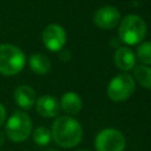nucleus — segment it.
<instances>
[{
	"mask_svg": "<svg viewBox=\"0 0 151 151\" xmlns=\"http://www.w3.org/2000/svg\"><path fill=\"white\" fill-rule=\"evenodd\" d=\"M35 109L40 116L45 118H53L58 116L60 111V104L54 97L44 94L35 100Z\"/></svg>",
	"mask_w": 151,
	"mask_h": 151,
	"instance_id": "nucleus-9",
	"label": "nucleus"
},
{
	"mask_svg": "<svg viewBox=\"0 0 151 151\" xmlns=\"http://www.w3.org/2000/svg\"><path fill=\"white\" fill-rule=\"evenodd\" d=\"M6 136L15 143L26 140L32 132V120L24 111H15L6 123Z\"/></svg>",
	"mask_w": 151,
	"mask_h": 151,
	"instance_id": "nucleus-4",
	"label": "nucleus"
},
{
	"mask_svg": "<svg viewBox=\"0 0 151 151\" xmlns=\"http://www.w3.org/2000/svg\"><path fill=\"white\" fill-rule=\"evenodd\" d=\"M14 100L22 110H29L35 105V91L28 85H19L14 90Z\"/></svg>",
	"mask_w": 151,
	"mask_h": 151,
	"instance_id": "nucleus-10",
	"label": "nucleus"
},
{
	"mask_svg": "<svg viewBox=\"0 0 151 151\" xmlns=\"http://www.w3.org/2000/svg\"><path fill=\"white\" fill-rule=\"evenodd\" d=\"M116 66L122 71H130L136 66V55L126 46H120L116 50L113 55Z\"/></svg>",
	"mask_w": 151,
	"mask_h": 151,
	"instance_id": "nucleus-11",
	"label": "nucleus"
},
{
	"mask_svg": "<svg viewBox=\"0 0 151 151\" xmlns=\"http://www.w3.org/2000/svg\"><path fill=\"white\" fill-rule=\"evenodd\" d=\"M28 64H29L31 71H33L35 74H39V76L46 74L50 71V68H51V61H50V59L45 54H41V53H34V54H32L29 57Z\"/></svg>",
	"mask_w": 151,
	"mask_h": 151,
	"instance_id": "nucleus-13",
	"label": "nucleus"
},
{
	"mask_svg": "<svg viewBox=\"0 0 151 151\" xmlns=\"http://www.w3.org/2000/svg\"><path fill=\"white\" fill-rule=\"evenodd\" d=\"M51 134L57 145L73 147L83 139V127L77 119L70 116H61L54 120Z\"/></svg>",
	"mask_w": 151,
	"mask_h": 151,
	"instance_id": "nucleus-1",
	"label": "nucleus"
},
{
	"mask_svg": "<svg viewBox=\"0 0 151 151\" xmlns=\"http://www.w3.org/2000/svg\"><path fill=\"white\" fill-rule=\"evenodd\" d=\"M48 151H57V150H48Z\"/></svg>",
	"mask_w": 151,
	"mask_h": 151,
	"instance_id": "nucleus-20",
	"label": "nucleus"
},
{
	"mask_svg": "<svg viewBox=\"0 0 151 151\" xmlns=\"http://www.w3.org/2000/svg\"><path fill=\"white\" fill-rule=\"evenodd\" d=\"M78 151H88V150H78Z\"/></svg>",
	"mask_w": 151,
	"mask_h": 151,
	"instance_id": "nucleus-19",
	"label": "nucleus"
},
{
	"mask_svg": "<svg viewBox=\"0 0 151 151\" xmlns=\"http://www.w3.org/2000/svg\"><path fill=\"white\" fill-rule=\"evenodd\" d=\"M137 57L143 64L151 65V41H145L139 45L137 50Z\"/></svg>",
	"mask_w": 151,
	"mask_h": 151,
	"instance_id": "nucleus-16",
	"label": "nucleus"
},
{
	"mask_svg": "<svg viewBox=\"0 0 151 151\" xmlns=\"http://www.w3.org/2000/svg\"><path fill=\"white\" fill-rule=\"evenodd\" d=\"M4 142H5V134L2 131H0V145H2Z\"/></svg>",
	"mask_w": 151,
	"mask_h": 151,
	"instance_id": "nucleus-18",
	"label": "nucleus"
},
{
	"mask_svg": "<svg viewBox=\"0 0 151 151\" xmlns=\"http://www.w3.org/2000/svg\"><path fill=\"white\" fill-rule=\"evenodd\" d=\"M5 119H6V109H5L4 105L0 103V126L4 125Z\"/></svg>",
	"mask_w": 151,
	"mask_h": 151,
	"instance_id": "nucleus-17",
	"label": "nucleus"
},
{
	"mask_svg": "<svg viewBox=\"0 0 151 151\" xmlns=\"http://www.w3.org/2000/svg\"><path fill=\"white\" fill-rule=\"evenodd\" d=\"M60 109L68 114H78L83 107L81 98L76 92H65L60 99Z\"/></svg>",
	"mask_w": 151,
	"mask_h": 151,
	"instance_id": "nucleus-12",
	"label": "nucleus"
},
{
	"mask_svg": "<svg viewBox=\"0 0 151 151\" xmlns=\"http://www.w3.org/2000/svg\"><path fill=\"white\" fill-rule=\"evenodd\" d=\"M94 146L97 151H124L125 137L117 129H103L96 136Z\"/></svg>",
	"mask_w": 151,
	"mask_h": 151,
	"instance_id": "nucleus-6",
	"label": "nucleus"
},
{
	"mask_svg": "<svg viewBox=\"0 0 151 151\" xmlns=\"http://www.w3.org/2000/svg\"><path fill=\"white\" fill-rule=\"evenodd\" d=\"M136 80L145 88L151 90V67L146 65H138L133 70Z\"/></svg>",
	"mask_w": 151,
	"mask_h": 151,
	"instance_id": "nucleus-14",
	"label": "nucleus"
},
{
	"mask_svg": "<svg viewBox=\"0 0 151 151\" xmlns=\"http://www.w3.org/2000/svg\"><path fill=\"white\" fill-rule=\"evenodd\" d=\"M136 88L134 79L129 73H119L113 77L107 85V96L111 100L124 101L132 96Z\"/></svg>",
	"mask_w": 151,
	"mask_h": 151,
	"instance_id": "nucleus-5",
	"label": "nucleus"
},
{
	"mask_svg": "<svg viewBox=\"0 0 151 151\" xmlns=\"http://www.w3.org/2000/svg\"><path fill=\"white\" fill-rule=\"evenodd\" d=\"M51 131L45 126H39L33 131V140L37 145L45 146L51 142Z\"/></svg>",
	"mask_w": 151,
	"mask_h": 151,
	"instance_id": "nucleus-15",
	"label": "nucleus"
},
{
	"mask_svg": "<svg viewBox=\"0 0 151 151\" xmlns=\"http://www.w3.org/2000/svg\"><path fill=\"white\" fill-rule=\"evenodd\" d=\"M26 63L25 53L15 45L1 44L0 45V74L14 76L22 71Z\"/></svg>",
	"mask_w": 151,
	"mask_h": 151,
	"instance_id": "nucleus-2",
	"label": "nucleus"
},
{
	"mask_svg": "<svg viewBox=\"0 0 151 151\" xmlns=\"http://www.w3.org/2000/svg\"><path fill=\"white\" fill-rule=\"evenodd\" d=\"M145 21L134 14H129L123 18L118 28L119 39L126 45H137L146 35Z\"/></svg>",
	"mask_w": 151,
	"mask_h": 151,
	"instance_id": "nucleus-3",
	"label": "nucleus"
},
{
	"mask_svg": "<svg viewBox=\"0 0 151 151\" xmlns=\"http://www.w3.org/2000/svg\"><path fill=\"white\" fill-rule=\"evenodd\" d=\"M42 42L51 52L60 51L66 42L65 29L57 24H50L42 31Z\"/></svg>",
	"mask_w": 151,
	"mask_h": 151,
	"instance_id": "nucleus-7",
	"label": "nucleus"
},
{
	"mask_svg": "<svg viewBox=\"0 0 151 151\" xmlns=\"http://www.w3.org/2000/svg\"><path fill=\"white\" fill-rule=\"evenodd\" d=\"M120 20V13L116 7L104 6L96 11L93 15L94 24L104 29H111L117 26Z\"/></svg>",
	"mask_w": 151,
	"mask_h": 151,
	"instance_id": "nucleus-8",
	"label": "nucleus"
}]
</instances>
